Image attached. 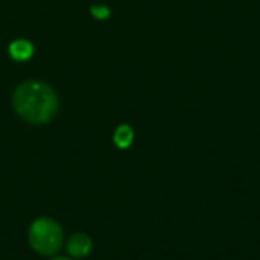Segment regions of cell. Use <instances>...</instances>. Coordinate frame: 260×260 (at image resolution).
I'll return each instance as SVG.
<instances>
[{
    "mask_svg": "<svg viewBox=\"0 0 260 260\" xmlns=\"http://www.w3.org/2000/svg\"><path fill=\"white\" fill-rule=\"evenodd\" d=\"M12 104L17 114L34 125L50 122L58 111L56 93L50 85L38 81H26L18 85Z\"/></svg>",
    "mask_w": 260,
    "mask_h": 260,
    "instance_id": "obj_1",
    "label": "cell"
},
{
    "mask_svg": "<svg viewBox=\"0 0 260 260\" xmlns=\"http://www.w3.org/2000/svg\"><path fill=\"white\" fill-rule=\"evenodd\" d=\"M27 239L34 251L43 256H53L59 251L64 239L61 225L52 218L35 219L27 232Z\"/></svg>",
    "mask_w": 260,
    "mask_h": 260,
    "instance_id": "obj_2",
    "label": "cell"
},
{
    "mask_svg": "<svg viewBox=\"0 0 260 260\" xmlns=\"http://www.w3.org/2000/svg\"><path fill=\"white\" fill-rule=\"evenodd\" d=\"M67 254L73 259H84L93 250V241L85 233H75L69 238L66 244Z\"/></svg>",
    "mask_w": 260,
    "mask_h": 260,
    "instance_id": "obj_3",
    "label": "cell"
},
{
    "mask_svg": "<svg viewBox=\"0 0 260 260\" xmlns=\"http://www.w3.org/2000/svg\"><path fill=\"white\" fill-rule=\"evenodd\" d=\"M32 53H34V46L26 40H15L9 46V55L15 61H26L32 56Z\"/></svg>",
    "mask_w": 260,
    "mask_h": 260,
    "instance_id": "obj_4",
    "label": "cell"
},
{
    "mask_svg": "<svg viewBox=\"0 0 260 260\" xmlns=\"http://www.w3.org/2000/svg\"><path fill=\"white\" fill-rule=\"evenodd\" d=\"M134 140V131L131 129V126L128 125H120L116 131H114V143L117 148L120 149H126L131 146Z\"/></svg>",
    "mask_w": 260,
    "mask_h": 260,
    "instance_id": "obj_5",
    "label": "cell"
},
{
    "mask_svg": "<svg viewBox=\"0 0 260 260\" xmlns=\"http://www.w3.org/2000/svg\"><path fill=\"white\" fill-rule=\"evenodd\" d=\"M91 15L98 20H104L110 17V9L107 6H91Z\"/></svg>",
    "mask_w": 260,
    "mask_h": 260,
    "instance_id": "obj_6",
    "label": "cell"
},
{
    "mask_svg": "<svg viewBox=\"0 0 260 260\" xmlns=\"http://www.w3.org/2000/svg\"><path fill=\"white\" fill-rule=\"evenodd\" d=\"M53 260H72V259H67V257H56V259Z\"/></svg>",
    "mask_w": 260,
    "mask_h": 260,
    "instance_id": "obj_7",
    "label": "cell"
}]
</instances>
